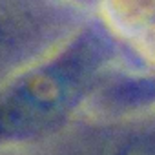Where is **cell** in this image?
<instances>
[{"label": "cell", "instance_id": "6da1fadb", "mask_svg": "<svg viewBox=\"0 0 155 155\" xmlns=\"http://www.w3.org/2000/svg\"><path fill=\"white\" fill-rule=\"evenodd\" d=\"M86 62H58L31 73L0 102V137L28 139L51 130L82 97Z\"/></svg>", "mask_w": 155, "mask_h": 155}, {"label": "cell", "instance_id": "7a4b0ae2", "mask_svg": "<svg viewBox=\"0 0 155 155\" xmlns=\"http://www.w3.org/2000/svg\"><path fill=\"white\" fill-rule=\"evenodd\" d=\"M117 155H155V135H146L128 142Z\"/></svg>", "mask_w": 155, "mask_h": 155}, {"label": "cell", "instance_id": "3957f363", "mask_svg": "<svg viewBox=\"0 0 155 155\" xmlns=\"http://www.w3.org/2000/svg\"><path fill=\"white\" fill-rule=\"evenodd\" d=\"M2 64H4L2 62V48H0V71H2Z\"/></svg>", "mask_w": 155, "mask_h": 155}]
</instances>
